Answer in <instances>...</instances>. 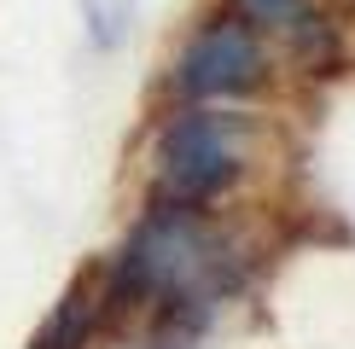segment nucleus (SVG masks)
<instances>
[{
	"mask_svg": "<svg viewBox=\"0 0 355 349\" xmlns=\"http://www.w3.org/2000/svg\"><path fill=\"white\" fill-rule=\"evenodd\" d=\"M262 82V47L239 18H216L187 41L181 64H175V87L187 99H239Z\"/></svg>",
	"mask_w": 355,
	"mask_h": 349,
	"instance_id": "3",
	"label": "nucleus"
},
{
	"mask_svg": "<svg viewBox=\"0 0 355 349\" xmlns=\"http://www.w3.org/2000/svg\"><path fill=\"white\" fill-rule=\"evenodd\" d=\"M216 239L192 215V204H164L135 227V239L116 256V285L135 297L198 303L216 285Z\"/></svg>",
	"mask_w": 355,
	"mask_h": 349,
	"instance_id": "1",
	"label": "nucleus"
},
{
	"mask_svg": "<svg viewBox=\"0 0 355 349\" xmlns=\"http://www.w3.org/2000/svg\"><path fill=\"white\" fill-rule=\"evenodd\" d=\"M87 326H94V297H87V285H70L64 303H58V309L41 320V332L29 338V349H82Z\"/></svg>",
	"mask_w": 355,
	"mask_h": 349,
	"instance_id": "4",
	"label": "nucleus"
},
{
	"mask_svg": "<svg viewBox=\"0 0 355 349\" xmlns=\"http://www.w3.org/2000/svg\"><path fill=\"white\" fill-rule=\"evenodd\" d=\"M245 169V128L227 111H204L192 105L164 128L157 140V186L169 204H210L216 193H227Z\"/></svg>",
	"mask_w": 355,
	"mask_h": 349,
	"instance_id": "2",
	"label": "nucleus"
},
{
	"mask_svg": "<svg viewBox=\"0 0 355 349\" xmlns=\"http://www.w3.org/2000/svg\"><path fill=\"white\" fill-rule=\"evenodd\" d=\"M239 6H245V18H250V24L286 29V24H297V6H303V0H239Z\"/></svg>",
	"mask_w": 355,
	"mask_h": 349,
	"instance_id": "5",
	"label": "nucleus"
}]
</instances>
